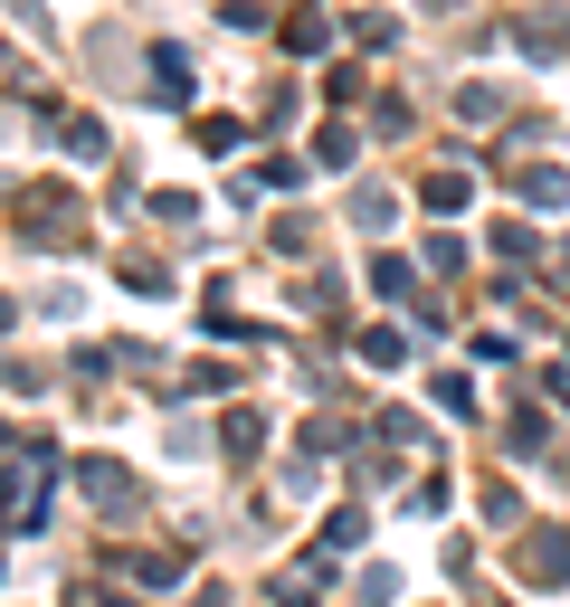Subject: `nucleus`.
<instances>
[{
  "label": "nucleus",
  "mask_w": 570,
  "mask_h": 607,
  "mask_svg": "<svg viewBox=\"0 0 570 607\" xmlns=\"http://www.w3.org/2000/svg\"><path fill=\"white\" fill-rule=\"evenodd\" d=\"M152 86H162V95H190V57H181V47H152Z\"/></svg>",
  "instance_id": "f257e3e1"
},
{
  "label": "nucleus",
  "mask_w": 570,
  "mask_h": 607,
  "mask_svg": "<svg viewBox=\"0 0 570 607\" xmlns=\"http://www.w3.org/2000/svg\"><path fill=\"white\" fill-rule=\"evenodd\" d=\"M428 10H456V0H428Z\"/></svg>",
  "instance_id": "f03ea898"
}]
</instances>
